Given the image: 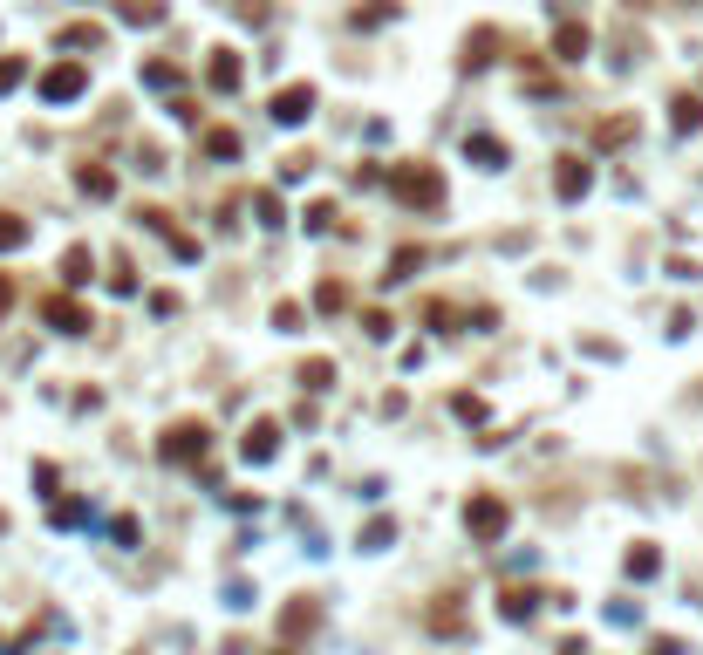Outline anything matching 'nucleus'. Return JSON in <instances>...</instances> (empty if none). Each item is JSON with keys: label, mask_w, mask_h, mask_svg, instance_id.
<instances>
[{"label": "nucleus", "mask_w": 703, "mask_h": 655, "mask_svg": "<svg viewBox=\"0 0 703 655\" xmlns=\"http://www.w3.org/2000/svg\"><path fill=\"white\" fill-rule=\"evenodd\" d=\"M390 198L410 205V212H444V171H437V164H396Z\"/></svg>", "instance_id": "obj_1"}, {"label": "nucleus", "mask_w": 703, "mask_h": 655, "mask_svg": "<svg viewBox=\"0 0 703 655\" xmlns=\"http://www.w3.org/2000/svg\"><path fill=\"white\" fill-rule=\"evenodd\" d=\"M506 526H512V505L499 499V492H471V499H465V533L478 546H499V540H506Z\"/></svg>", "instance_id": "obj_2"}, {"label": "nucleus", "mask_w": 703, "mask_h": 655, "mask_svg": "<svg viewBox=\"0 0 703 655\" xmlns=\"http://www.w3.org/2000/svg\"><path fill=\"white\" fill-rule=\"evenodd\" d=\"M205 451H212V430L198 424V417H178V424H164V437H157V458L164 464H205Z\"/></svg>", "instance_id": "obj_3"}, {"label": "nucleus", "mask_w": 703, "mask_h": 655, "mask_svg": "<svg viewBox=\"0 0 703 655\" xmlns=\"http://www.w3.org/2000/svg\"><path fill=\"white\" fill-rule=\"evenodd\" d=\"M82 89H89V69H82V62H55V69L41 76V103H76Z\"/></svg>", "instance_id": "obj_4"}, {"label": "nucleus", "mask_w": 703, "mask_h": 655, "mask_svg": "<svg viewBox=\"0 0 703 655\" xmlns=\"http://www.w3.org/2000/svg\"><path fill=\"white\" fill-rule=\"evenodd\" d=\"M41 321H48L55 335H89V308H82L76 294H48V301H41Z\"/></svg>", "instance_id": "obj_5"}, {"label": "nucleus", "mask_w": 703, "mask_h": 655, "mask_svg": "<svg viewBox=\"0 0 703 655\" xmlns=\"http://www.w3.org/2000/svg\"><path fill=\"white\" fill-rule=\"evenodd\" d=\"M308 110H314V82H287V89H274V103H267V116L274 123H308Z\"/></svg>", "instance_id": "obj_6"}, {"label": "nucleus", "mask_w": 703, "mask_h": 655, "mask_svg": "<svg viewBox=\"0 0 703 655\" xmlns=\"http://www.w3.org/2000/svg\"><path fill=\"white\" fill-rule=\"evenodd\" d=\"M499 48H506V35H499L492 21H485V28H471V35H465V55H458V69H465V76L492 69V55H499Z\"/></svg>", "instance_id": "obj_7"}, {"label": "nucleus", "mask_w": 703, "mask_h": 655, "mask_svg": "<svg viewBox=\"0 0 703 655\" xmlns=\"http://www.w3.org/2000/svg\"><path fill=\"white\" fill-rule=\"evenodd\" d=\"M314 628H321V601H314V594H301V601L280 608V635H287V642H308Z\"/></svg>", "instance_id": "obj_8"}, {"label": "nucleus", "mask_w": 703, "mask_h": 655, "mask_svg": "<svg viewBox=\"0 0 703 655\" xmlns=\"http://www.w3.org/2000/svg\"><path fill=\"white\" fill-rule=\"evenodd\" d=\"M587 185H594L587 157H560V164H553V198H567V205H574V198H587Z\"/></svg>", "instance_id": "obj_9"}, {"label": "nucleus", "mask_w": 703, "mask_h": 655, "mask_svg": "<svg viewBox=\"0 0 703 655\" xmlns=\"http://www.w3.org/2000/svg\"><path fill=\"white\" fill-rule=\"evenodd\" d=\"M205 82H212V89H219V96H233L239 82H246V62H239L233 48H219V55H212V62H205Z\"/></svg>", "instance_id": "obj_10"}, {"label": "nucleus", "mask_w": 703, "mask_h": 655, "mask_svg": "<svg viewBox=\"0 0 703 655\" xmlns=\"http://www.w3.org/2000/svg\"><path fill=\"white\" fill-rule=\"evenodd\" d=\"M239 451H246V464H267L280 451V424H274V417H253V430H246V444H239Z\"/></svg>", "instance_id": "obj_11"}, {"label": "nucleus", "mask_w": 703, "mask_h": 655, "mask_svg": "<svg viewBox=\"0 0 703 655\" xmlns=\"http://www.w3.org/2000/svg\"><path fill=\"white\" fill-rule=\"evenodd\" d=\"M465 157L471 164H478V171H506V144H499V137H492V130H478V137H465Z\"/></svg>", "instance_id": "obj_12"}, {"label": "nucleus", "mask_w": 703, "mask_h": 655, "mask_svg": "<svg viewBox=\"0 0 703 655\" xmlns=\"http://www.w3.org/2000/svg\"><path fill=\"white\" fill-rule=\"evenodd\" d=\"M76 192L82 198H117V171L110 164H76Z\"/></svg>", "instance_id": "obj_13"}, {"label": "nucleus", "mask_w": 703, "mask_h": 655, "mask_svg": "<svg viewBox=\"0 0 703 655\" xmlns=\"http://www.w3.org/2000/svg\"><path fill=\"white\" fill-rule=\"evenodd\" d=\"M294 383L308 389V396H328V389H335V362H328V355H308V362L294 369Z\"/></svg>", "instance_id": "obj_14"}, {"label": "nucleus", "mask_w": 703, "mask_h": 655, "mask_svg": "<svg viewBox=\"0 0 703 655\" xmlns=\"http://www.w3.org/2000/svg\"><path fill=\"white\" fill-rule=\"evenodd\" d=\"M540 601H547L540 587H506V594H499V615H506V621H526Z\"/></svg>", "instance_id": "obj_15"}, {"label": "nucleus", "mask_w": 703, "mask_h": 655, "mask_svg": "<svg viewBox=\"0 0 703 655\" xmlns=\"http://www.w3.org/2000/svg\"><path fill=\"white\" fill-rule=\"evenodd\" d=\"M656 574H663V553H656L649 540H635L628 546V580H656Z\"/></svg>", "instance_id": "obj_16"}, {"label": "nucleus", "mask_w": 703, "mask_h": 655, "mask_svg": "<svg viewBox=\"0 0 703 655\" xmlns=\"http://www.w3.org/2000/svg\"><path fill=\"white\" fill-rule=\"evenodd\" d=\"M553 55H560V62H581V55H587V28H581V21H560V35H553Z\"/></svg>", "instance_id": "obj_17"}, {"label": "nucleus", "mask_w": 703, "mask_h": 655, "mask_svg": "<svg viewBox=\"0 0 703 655\" xmlns=\"http://www.w3.org/2000/svg\"><path fill=\"white\" fill-rule=\"evenodd\" d=\"M117 14H123V21H130V28H157V21H164L171 7H164V0H123Z\"/></svg>", "instance_id": "obj_18"}, {"label": "nucleus", "mask_w": 703, "mask_h": 655, "mask_svg": "<svg viewBox=\"0 0 703 655\" xmlns=\"http://www.w3.org/2000/svg\"><path fill=\"white\" fill-rule=\"evenodd\" d=\"M198 151L219 157V164H233V157H239V130H205V137H198Z\"/></svg>", "instance_id": "obj_19"}, {"label": "nucleus", "mask_w": 703, "mask_h": 655, "mask_svg": "<svg viewBox=\"0 0 703 655\" xmlns=\"http://www.w3.org/2000/svg\"><path fill=\"white\" fill-rule=\"evenodd\" d=\"M89 267H96V260H89V246H69V253H62V287H82V280H89Z\"/></svg>", "instance_id": "obj_20"}, {"label": "nucleus", "mask_w": 703, "mask_h": 655, "mask_svg": "<svg viewBox=\"0 0 703 655\" xmlns=\"http://www.w3.org/2000/svg\"><path fill=\"white\" fill-rule=\"evenodd\" d=\"M424 260H430V253H424V246H403V253H396V260H390V267H383V287H390V280H410V273H417V267H424Z\"/></svg>", "instance_id": "obj_21"}, {"label": "nucleus", "mask_w": 703, "mask_h": 655, "mask_svg": "<svg viewBox=\"0 0 703 655\" xmlns=\"http://www.w3.org/2000/svg\"><path fill=\"white\" fill-rule=\"evenodd\" d=\"M424 321H430V335H451V328L465 321V308H451V301H424Z\"/></svg>", "instance_id": "obj_22"}, {"label": "nucleus", "mask_w": 703, "mask_h": 655, "mask_svg": "<svg viewBox=\"0 0 703 655\" xmlns=\"http://www.w3.org/2000/svg\"><path fill=\"white\" fill-rule=\"evenodd\" d=\"M635 137V116H615V123H594V144L601 151H615V144H628Z\"/></svg>", "instance_id": "obj_23"}, {"label": "nucleus", "mask_w": 703, "mask_h": 655, "mask_svg": "<svg viewBox=\"0 0 703 655\" xmlns=\"http://www.w3.org/2000/svg\"><path fill=\"white\" fill-rule=\"evenodd\" d=\"M314 308H321V314H342V308H349V287H342V280H321V287H314Z\"/></svg>", "instance_id": "obj_24"}, {"label": "nucleus", "mask_w": 703, "mask_h": 655, "mask_svg": "<svg viewBox=\"0 0 703 655\" xmlns=\"http://www.w3.org/2000/svg\"><path fill=\"white\" fill-rule=\"evenodd\" d=\"M144 82H151V89H178V62H164V55H151V62H144Z\"/></svg>", "instance_id": "obj_25"}, {"label": "nucleus", "mask_w": 703, "mask_h": 655, "mask_svg": "<svg viewBox=\"0 0 703 655\" xmlns=\"http://www.w3.org/2000/svg\"><path fill=\"white\" fill-rule=\"evenodd\" d=\"M669 110H676V116H669L676 130H697V123H703V96H676Z\"/></svg>", "instance_id": "obj_26"}, {"label": "nucleus", "mask_w": 703, "mask_h": 655, "mask_svg": "<svg viewBox=\"0 0 703 655\" xmlns=\"http://www.w3.org/2000/svg\"><path fill=\"white\" fill-rule=\"evenodd\" d=\"M48 519H55V526H82L89 505H82V499H48Z\"/></svg>", "instance_id": "obj_27"}, {"label": "nucleus", "mask_w": 703, "mask_h": 655, "mask_svg": "<svg viewBox=\"0 0 703 655\" xmlns=\"http://www.w3.org/2000/svg\"><path fill=\"white\" fill-rule=\"evenodd\" d=\"M62 48H103V28L96 21H76V28H62Z\"/></svg>", "instance_id": "obj_28"}, {"label": "nucleus", "mask_w": 703, "mask_h": 655, "mask_svg": "<svg viewBox=\"0 0 703 655\" xmlns=\"http://www.w3.org/2000/svg\"><path fill=\"white\" fill-rule=\"evenodd\" d=\"M14 246H28V219L0 212V253H14Z\"/></svg>", "instance_id": "obj_29"}, {"label": "nucleus", "mask_w": 703, "mask_h": 655, "mask_svg": "<svg viewBox=\"0 0 703 655\" xmlns=\"http://www.w3.org/2000/svg\"><path fill=\"white\" fill-rule=\"evenodd\" d=\"M390 540H396V519H369V526H362V546H369V553H383Z\"/></svg>", "instance_id": "obj_30"}, {"label": "nucleus", "mask_w": 703, "mask_h": 655, "mask_svg": "<svg viewBox=\"0 0 703 655\" xmlns=\"http://www.w3.org/2000/svg\"><path fill=\"white\" fill-rule=\"evenodd\" d=\"M396 21V0H376V7H355V28H383Z\"/></svg>", "instance_id": "obj_31"}, {"label": "nucleus", "mask_w": 703, "mask_h": 655, "mask_svg": "<svg viewBox=\"0 0 703 655\" xmlns=\"http://www.w3.org/2000/svg\"><path fill=\"white\" fill-rule=\"evenodd\" d=\"M430 628H437V635H444V628H451V635H465V615H458L451 601H437V608H430Z\"/></svg>", "instance_id": "obj_32"}, {"label": "nucleus", "mask_w": 703, "mask_h": 655, "mask_svg": "<svg viewBox=\"0 0 703 655\" xmlns=\"http://www.w3.org/2000/svg\"><path fill=\"white\" fill-rule=\"evenodd\" d=\"M253 212H260V226H280V219H287V205H280L274 192H253Z\"/></svg>", "instance_id": "obj_33"}, {"label": "nucleus", "mask_w": 703, "mask_h": 655, "mask_svg": "<svg viewBox=\"0 0 703 655\" xmlns=\"http://www.w3.org/2000/svg\"><path fill=\"white\" fill-rule=\"evenodd\" d=\"M233 14L246 21V28H267V14H274V7H267V0H233Z\"/></svg>", "instance_id": "obj_34"}, {"label": "nucleus", "mask_w": 703, "mask_h": 655, "mask_svg": "<svg viewBox=\"0 0 703 655\" xmlns=\"http://www.w3.org/2000/svg\"><path fill=\"white\" fill-rule=\"evenodd\" d=\"M21 82H28V62H21V55H7V62H0V96H7V89H21Z\"/></svg>", "instance_id": "obj_35"}, {"label": "nucleus", "mask_w": 703, "mask_h": 655, "mask_svg": "<svg viewBox=\"0 0 703 655\" xmlns=\"http://www.w3.org/2000/svg\"><path fill=\"white\" fill-rule=\"evenodd\" d=\"M335 226V198H314L308 205V232H328Z\"/></svg>", "instance_id": "obj_36"}, {"label": "nucleus", "mask_w": 703, "mask_h": 655, "mask_svg": "<svg viewBox=\"0 0 703 655\" xmlns=\"http://www.w3.org/2000/svg\"><path fill=\"white\" fill-rule=\"evenodd\" d=\"M110 287H117V294H137V267H130L123 253H117V267H110Z\"/></svg>", "instance_id": "obj_37"}, {"label": "nucleus", "mask_w": 703, "mask_h": 655, "mask_svg": "<svg viewBox=\"0 0 703 655\" xmlns=\"http://www.w3.org/2000/svg\"><path fill=\"white\" fill-rule=\"evenodd\" d=\"M137 533H144V526H137L130 512H123V519H110V540H117V546H137Z\"/></svg>", "instance_id": "obj_38"}, {"label": "nucleus", "mask_w": 703, "mask_h": 655, "mask_svg": "<svg viewBox=\"0 0 703 655\" xmlns=\"http://www.w3.org/2000/svg\"><path fill=\"white\" fill-rule=\"evenodd\" d=\"M274 328H280V335H294V328H301V308H294V301H280V308H274Z\"/></svg>", "instance_id": "obj_39"}, {"label": "nucleus", "mask_w": 703, "mask_h": 655, "mask_svg": "<svg viewBox=\"0 0 703 655\" xmlns=\"http://www.w3.org/2000/svg\"><path fill=\"white\" fill-rule=\"evenodd\" d=\"M7 308H14V273H0V321H7Z\"/></svg>", "instance_id": "obj_40"}, {"label": "nucleus", "mask_w": 703, "mask_h": 655, "mask_svg": "<svg viewBox=\"0 0 703 655\" xmlns=\"http://www.w3.org/2000/svg\"><path fill=\"white\" fill-rule=\"evenodd\" d=\"M649 655H683V642H676V635H663V642H656Z\"/></svg>", "instance_id": "obj_41"}, {"label": "nucleus", "mask_w": 703, "mask_h": 655, "mask_svg": "<svg viewBox=\"0 0 703 655\" xmlns=\"http://www.w3.org/2000/svg\"><path fill=\"white\" fill-rule=\"evenodd\" d=\"M280 655H287V649H280Z\"/></svg>", "instance_id": "obj_42"}]
</instances>
